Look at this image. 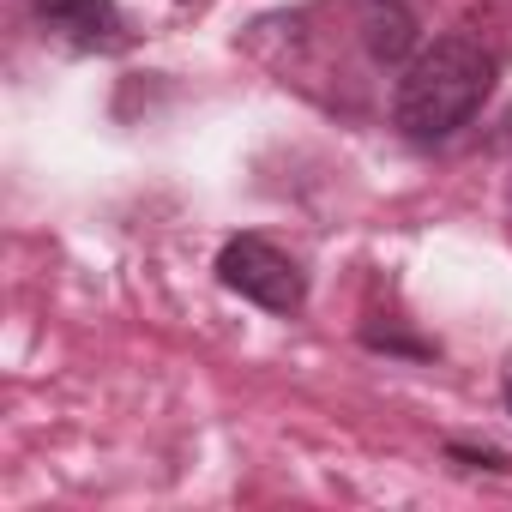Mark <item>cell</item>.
Returning a JSON list of instances; mask_svg holds the SVG:
<instances>
[{"label":"cell","instance_id":"6da1fadb","mask_svg":"<svg viewBox=\"0 0 512 512\" xmlns=\"http://www.w3.org/2000/svg\"><path fill=\"white\" fill-rule=\"evenodd\" d=\"M494 49H482L476 37L452 31V37H434L398 79L392 91V127L410 139V145H446L452 133H464L476 121V109L488 103L494 91Z\"/></svg>","mask_w":512,"mask_h":512},{"label":"cell","instance_id":"7a4b0ae2","mask_svg":"<svg viewBox=\"0 0 512 512\" xmlns=\"http://www.w3.org/2000/svg\"><path fill=\"white\" fill-rule=\"evenodd\" d=\"M217 284L266 314H302L308 308V272L296 253H284L266 235H229L217 253Z\"/></svg>","mask_w":512,"mask_h":512},{"label":"cell","instance_id":"3957f363","mask_svg":"<svg viewBox=\"0 0 512 512\" xmlns=\"http://www.w3.org/2000/svg\"><path fill=\"white\" fill-rule=\"evenodd\" d=\"M31 19L79 55H121L127 19L115 0H31Z\"/></svg>","mask_w":512,"mask_h":512},{"label":"cell","instance_id":"277c9868","mask_svg":"<svg viewBox=\"0 0 512 512\" xmlns=\"http://www.w3.org/2000/svg\"><path fill=\"white\" fill-rule=\"evenodd\" d=\"M356 31L374 67H398L416 49V13L410 0H356Z\"/></svg>","mask_w":512,"mask_h":512},{"label":"cell","instance_id":"5b68a950","mask_svg":"<svg viewBox=\"0 0 512 512\" xmlns=\"http://www.w3.org/2000/svg\"><path fill=\"white\" fill-rule=\"evenodd\" d=\"M362 344H368V350H392V356H416V362H428V356H434V344L404 338V332H374V326L362 332Z\"/></svg>","mask_w":512,"mask_h":512},{"label":"cell","instance_id":"8992f818","mask_svg":"<svg viewBox=\"0 0 512 512\" xmlns=\"http://www.w3.org/2000/svg\"><path fill=\"white\" fill-rule=\"evenodd\" d=\"M446 458H458V464H482V470H506V452H494V446H446Z\"/></svg>","mask_w":512,"mask_h":512},{"label":"cell","instance_id":"52a82bcc","mask_svg":"<svg viewBox=\"0 0 512 512\" xmlns=\"http://www.w3.org/2000/svg\"><path fill=\"white\" fill-rule=\"evenodd\" d=\"M506 410H512V380H506Z\"/></svg>","mask_w":512,"mask_h":512},{"label":"cell","instance_id":"ba28073f","mask_svg":"<svg viewBox=\"0 0 512 512\" xmlns=\"http://www.w3.org/2000/svg\"><path fill=\"white\" fill-rule=\"evenodd\" d=\"M181 7H205V0H181Z\"/></svg>","mask_w":512,"mask_h":512}]
</instances>
